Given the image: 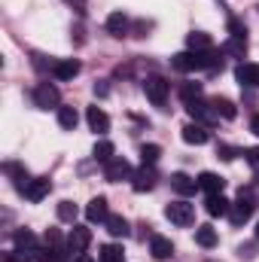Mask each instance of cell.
Instances as JSON below:
<instances>
[{"instance_id":"cell-1","label":"cell","mask_w":259,"mask_h":262,"mask_svg":"<svg viewBox=\"0 0 259 262\" xmlns=\"http://www.w3.org/2000/svg\"><path fill=\"white\" fill-rule=\"evenodd\" d=\"M253 210H256V201L250 195V189H241V192H238V201H235L232 210H229V216H232L235 226H244V223L253 216Z\"/></svg>"},{"instance_id":"cell-2","label":"cell","mask_w":259,"mask_h":262,"mask_svg":"<svg viewBox=\"0 0 259 262\" xmlns=\"http://www.w3.org/2000/svg\"><path fill=\"white\" fill-rule=\"evenodd\" d=\"M165 216L174 223V226H192L195 223V204H189V201H171L168 207H165Z\"/></svg>"},{"instance_id":"cell-3","label":"cell","mask_w":259,"mask_h":262,"mask_svg":"<svg viewBox=\"0 0 259 262\" xmlns=\"http://www.w3.org/2000/svg\"><path fill=\"white\" fill-rule=\"evenodd\" d=\"M168 89H171V82L162 79V76H146V79H143V95H146L156 107H165V101H168Z\"/></svg>"},{"instance_id":"cell-4","label":"cell","mask_w":259,"mask_h":262,"mask_svg":"<svg viewBox=\"0 0 259 262\" xmlns=\"http://www.w3.org/2000/svg\"><path fill=\"white\" fill-rule=\"evenodd\" d=\"M34 104H37L40 110L61 107V95H58V89H55L52 82H37V89H34Z\"/></svg>"},{"instance_id":"cell-5","label":"cell","mask_w":259,"mask_h":262,"mask_svg":"<svg viewBox=\"0 0 259 262\" xmlns=\"http://www.w3.org/2000/svg\"><path fill=\"white\" fill-rule=\"evenodd\" d=\"M131 165L128 159H122V156H113L107 165H104V177L110 180V183H122V180H131Z\"/></svg>"},{"instance_id":"cell-6","label":"cell","mask_w":259,"mask_h":262,"mask_svg":"<svg viewBox=\"0 0 259 262\" xmlns=\"http://www.w3.org/2000/svg\"><path fill=\"white\" fill-rule=\"evenodd\" d=\"M89 244H92V229L73 223V229H70V235H67V250H70L73 256H79V253H85Z\"/></svg>"},{"instance_id":"cell-7","label":"cell","mask_w":259,"mask_h":262,"mask_svg":"<svg viewBox=\"0 0 259 262\" xmlns=\"http://www.w3.org/2000/svg\"><path fill=\"white\" fill-rule=\"evenodd\" d=\"M49 189H52L49 177H34V180H28L21 186V195L28 198V201H43V198L49 195Z\"/></svg>"},{"instance_id":"cell-8","label":"cell","mask_w":259,"mask_h":262,"mask_svg":"<svg viewBox=\"0 0 259 262\" xmlns=\"http://www.w3.org/2000/svg\"><path fill=\"white\" fill-rule=\"evenodd\" d=\"M235 79L241 82V89H259V64L241 61V64L235 67Z\"/></svg>"},{"instance_id":"cell-9","label":"cell","mask_w":259,"mask_h":262,"mask_svg":"<svg viewBox=\"0 0 259 262\" xmlns=\"http://www.w3.org/2000/svg\"><path fill=\"white\" fill-rule=\"evenodd\" d=\"M156 186V171H153V165H143V168H137L134 174H131V189L134 192H149Z\"/></svg>"},{"instance_id":"cell-10","label":"cell","mask_w":259,"mask_h":262,"mask_svg":"<svg viewBox=\"0 0 259 262\" xmlns=\"http://www.w3.org/2000/svg\"><path fill=\"white\" fill-rule=\"evenodd\" d=\"M186 110H189V116H192L195 122H201V125H210V122L220 119L217 110H213V104H204V101H189Z\"/></svg>"},{"instance_id":"cell-11","label":"cell","mask_w":259,"mask_h":262,"mask_svg":"<svg viewBox=\"0 0 259 262\" xmlns=\"http://www.w3.org/2000/svg\"><path fill=\"white\" fill-rule=\"evenodd\" d=\"M107 216H110V207H107V198L104 195H95L85 204V220L89 223H107Z\"/></svg>"},{"instance_id":"cell-12","label":"cell","mask_w":259,"mask_h":262,"mask_svg":"<svg viewBox=\"0 0 259 262\" xmlns=\"http://www.w3.org/2000/svg\"><path fill=\"white\" fill-rule=\"evenodd\" d=\"M171 189H174L177 195L189 198V195H195V189H198V180L189 177V174H183V171H177V174H171Z\"/></svg>"},{"instance_id":"cell-13","label":"cell","mask_w":259,"mask_h":262,"mask_svg":"<svg viewBox=\"0 0 259 262\" xmlns=\"http://www.w3.org/2000/svg\"><path fill=\"white\" fill-rule=\"evenodd\" d=\"M198 189H204L207 195H220L226 189V180L213 171H204V174H198Z\"/></svg>"},{"instance_id":"cell-14","label":"cell","mask_w":259,"mask_h":262,"mask_svg":"<svg viewBox=\"0 0 259 262\" xmlns=\"http://www.w3.org/2000/svg\"><path fill=\"white\" fill-rule=\"evenodd\" d=\"M85 119H89V128L95 131V134H107L110 131V116L101 107H89L85 110Z\"/></svg>"},{"instance_id":"cell-15","label":"cell","mask_w":259,"mask_h":262,"mask_svg":"<svg viewBox=\"0 0 259 262\" xmlns=\"http://www.w3.org/2000/svg\"><path fill=\"white\" fill-rule=\"evenodd\" d=\"M183 140L192 143V146H201V143L210 140V131H207V125H201V122H189V125H183Z\"/></svg>"},{"instance_id":"cell-16","label":"cell","mask_w":259,"mask_h":262,"mask_svg":"<svg viewBox=\"0 0 259 262\" xmlns=\"http://www.w3.org/2000/svg\"><path fill=\"white\" fill-rule=\"evenodd\" d=\"M12 244H15V250H21V253H37L40 247H37V235L31 232V229H18L15 235H12Z\"/></svg>"},{"instance_id":"cell-17","label":"cell","mask_w":259,"mask_h":262,"mask_svg":"<svg viewBox=\"0 0 259 262\" xmlns=\"http://www.w3.org/2000/svg\"><path fill=\"white\" fill-rule=\"evenodd\" d=\"M79 73V61L76 58H58V61H52V76L55 79H73Z\"/></svg>"},{"instance_id":"cell-18","label":"cell","mask_w":259,"mask_h":262,"mask_svg":"<svg viewBox=\"0 0 259 262\" xmlns=\"http://www.w3.org/2000/svg\"><path fill=\"white\" fill-rule=\"evenodd\" d=\"M149 253H153L156 259H171V253H174L171 238H165V235H153V238H149Z\"/></svg>"},{"instance_id":"cell-19","label":"cell","mask_w":259,"mask_h":262,"mask_svg":"<svg viewBox=\"0 0 259 262\" xmlns=\"http://www.w3.org/2000/svg\"><path fill=\"white\" fill-rule=\"evenodd\" d=\"M204 210L210 213V216H229V210H232V201L223 195H207V201H204Z\"/></svg>"},{"instance_id":"cell-20","label":"cell","mask_w":259,"mask_h":262,"mask_svg":"<svg viewBox=\"0 0 259 262\" xmlns=\"http://www.w3.org/2000/svg\"><path fill=\"white\" fill-rule=\"evenodd\" d=\"M107 31H110L113 37H125V34H128V15H125V12L107 15Z\"/></svg>"},{"instance_id":"cell-21","label":"cell","mask_w":259,"mask_h":262,"mask_svg":"<svg viewBox=\"0 0 259 262\" xmlns=\"http://www.w3.org/2000/svg\"><path fill=\"white\" fill-rule=\"evenodd\" d=\"M104 226H107V232H110L113 238H128V232H131V229H128V220H125V216H116V213H110Z\"/></svg>"},{"instance_id":"cell-22","label":"cell","mask_w":259,"mask_h":262,"mask_svg":"<svg viewBox=\"0 0 259 262\" xmlns=\"http://www.w3.org/2000/svg\"><path fill=\"white\" fill-rule=\"evenodd\" d=\"M195 244L204 247V250H210V247L217 244V229H213V226H198V229H195Z\"/></svg>"},{"instance_id":"cell-23","label":"cell","mask_w":259,"mask_h":262,"mask_svg":"<svg viewBox=\"0 0 259 262\" xmlns=\"http://www.w3.org/2000/svg\"><path fill=\"white\" fill-rule=\"evenodd\" d=\"M186 46H189L192 52H204V49H213V43H210V34H204V31H192V34L186 37Z\"/></svg>"},{"instance_id":"cell-24","label":"cell","mask_w":259,"mask_h":262,"mask_svg":"<svg viewBox=\"0 0 259 262\" xmlns=\"http://www.w3.org/2000/svg\"><path fill=\"white\" fill-rule=\"evenodd\" d=\"M98 262H125V253L119 244H104L98 253Z\"/></svg>"},{"instance_id":"cell-25","label":"cell","mask_w":259,"mask_h":262,"mask_svg":"<svg viewBox=\"0 0 259 262\" xmlns=\"http://www.w3.org/2000/svg\"><path fill=\"white\" fill-rule=\"evenodd\" d=\"M76 122H79V113L73 110V107H58V125L64 131H73L76 128Z\"/></svg>"},{"instance_id":"cell-26","label":"cell","mask_w":259,"mask_h":262,"mask_svg":"<svg viewBox=\"0 0 259 262\" xmlns=\"http://www.w3.org/2000/svg\"><path fill=\"white\" fill-rule=\"evenodd\" d=\"M213 110H217V116H223V119H235V116H238V107H235L229 98H213Z\"/></svg>"},{"instance_id":"cell-27","label":"cell","mask_w":259,"mask_h":262,"mask_svg":"<svg viewBox=\"0 0 259 262\" xmlns=\"http://www.w3.org/2000/svg\"><path fill=\"white\" fill-rule=\"evenodd\" d=\"M220 52H226V55H238V58H244V52H247V40H238V37H229L226 43H223V49Z\"/></svg>"},{"instance_id":"cell-28","label":"cell","mask_w":259,"mask_h":262,"mask_svg":"<svg viewBox=\"0 0 259 262\" xmlns=\"http://www.w3.org/2000/svg\"><path fill=\"white\" fill-rule=\"evenodd\" d=\"M113 152H116V149H113V143H110V140H98V143H95V149H92L95 162H104V165L113 159Z\"/></svg>"},{"instance_id":"cell-29","label":"cell","mask_w":259,"mask_h":262,"mask_svg":"<svg viewBox=\"0 0 259 262\" xmlns=\"http://www.w3.org/2000/svg\"><path fill=\"white\" fill-rule=\"evenodd\" d=\"M201 95H204L201 82H183V85H180V98H183V104H189V101H201Z\"/></svg>"},{"instance_id":"cell-30","label":"cell","mask_w":259,"mask_h":262,"mask_svg":"<svg viewBox=\"0 0 259 262\" xmlns=\"http://www.w3.org/2000/svg\"><path fill=\"white\" fill-rule=\"evenodd\" d=\"M159 156H162V146H159V143H143V146H140V162H143V165H156Z\"/></svg>"},{"instance_id":"cell-31","label":"cell","mask_w":259,"mask_h":262,"mask_svg":"<svg viewBox=\"0 0 259 262\" xmlns=\"http://www.w3.org/2000/svg\"><path fill=\"white\" fill-rule=\"evenodd\" d=\"M76 213H79V207L73 201H58V220L61 223H76Z\"/></svg>"},{"instance_id":"cell-32","label":"cell","mask_w":259,"mask_h":262,"mask_svg":"<svg viewBox=\"0 0 259 262\" xmlns=\"http://www.w3.org/2000/svg\"><path fill=\"white\" fill-rule=\"evenodd\" d=\"M238 156H244V152H238V149H235V146H229V143H217V159L232 162V159H238Z\"/></svg>"},{"instance_id":"cell-33","label":"cell","mask_w":259,"mask_h":262,"mask_svg":"<svg viewBox=\"0 0 259 262\" xmlns=\"http://www.w3.org/2000/svg\"><path fill=\"white\" fill-rule=\"evenodd\" d=\"M229 37H238V40H247V28L241 25V21H229Z\"/></svg>"},{"instance_id":"cell-34","label":"cell","mask_w":259,"mask_h":262,"mask_svg":"<svg viewBox=\"0 0 259 262\" xmlns=\"http://www.w3.org/2000/svg\"><path fill=\"white\" fill-rule=\"evenodd\" d=\"M244 159H247L253 168H259V146H250V149H244Z\"/></svg>"},{"instance_id":"cell-35","label":"cell","mask_w":259,"mask_h":262,"mask_svg":"<svg viewBox=\"0 0 259 262\" xmlns=\"http://www.w3.org/2000/svg\"><path fill=\"white\" fill-rule=\"evenodd\" d=\"M3 262H31L28 259V253H21V250H12V253H6Z\"/></svg>"},{"instance_id":"cell-36","label":"cell","mask_w":259,"mask_h":262,"mask_svg":"<svg viewBox=\"0 0 259 262\" xmlns=\"http://www.w3.org/2000/svg\"><path fill=\"white\" fill-rule=\"evenodd\" d=\"M238 256H241V259H253L256 253H253V247H250V244H241V247H238Z\"/></svg>"},{"instance_id":"cell-37","label":"cell","mask_w":259,"mask_h":262,"mask_svg":"<svg viewBox=\"0 0 259 262\" xmlns=\"http://www.w3.org/2000/svg\"><path fill=\"white\" fill-rule=\"evenodd\" d=\"M250 131L259 137V116H253V119H250Z\"/></svg>"},{"instance_id":"cell-38","label":"cell","mask_w":259,"mask_h":262,"mask_svg":"<svg viewBox=\"0 0 259 262\" xmlns=\"http://www.w3.org/2000/svg\"><path fill=\"white\" fill-rule=\"evenodd\" d=\"M73 262H95L89 253H79V256H73Z\"/></svg>"},{"instance_id":"cell-39","label":"cell","mask_w":259,"mask_h":262,"mask_svg":"<svg viewBox=\"0 0 259 262\" xmlns=\"http://www.w3.org/2000/svg\"><path fill=\"white\" fill-rule=\"evenodd\" d=\"M256 241H259V223H256Z\"/></svg>"},{"instance_id":"cell-40","label":"cell","mask_w":259,"mask_h":262,"mask_svg":"<svg viewBox=\"0 0 259 262\" xmlns=\"http://www.w3.org/2000/svg\"><path fill=\"white\" fill-rule=\"evenodd\" d=\"M256 180H259V177H256Z\"/></svg>"}]
</instances>
